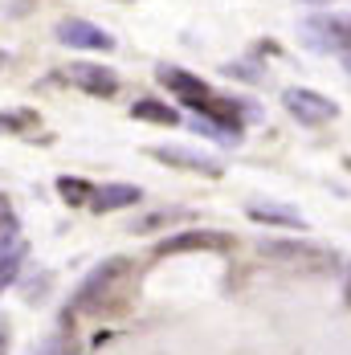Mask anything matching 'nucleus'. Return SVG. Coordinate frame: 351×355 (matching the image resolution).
<instances>
[{
  "mask_svg": "<svg viewBox=\"0 0 351 355\" xmlns=\"http://www.w3.org/2000/svg\"><path fill=\"white\" fill-rule=\"evenodd\" d=\"M37 355H78V347H74V331H70V319L62 322L41 347H37Z\"/></svg>",
  "mask_w": 351,
  "mask_h": 355,
  "instance_id": "nucleus-16",
  "label": "nucleus"
},
{
  "mask_svg": "<svg viewBox=\"0 0 351 355\" xmlns=\"http://www.w3.org/2000/svg\"><path fill=\"white\" fill-rule=\"evenodd\" d=\"M143 192L135 184H94L90 192V209L94 213H114V209H127V205H139Z\"/></svg>",
  "mask_w": 351,
  "mask_h": 355,
  "instance_id": "nucleus-10",
  "label": "nucleus"
},
{
  "mask_svg": "<svg viewBox=\"0 0 351 355\" xmlns=\"http://www.w3.org/2000/svg\"><path fill=\"white\" fill-rule=\"evenodd\" d=\"M249 216L270 220V225H286V229H307V216L290 205H278V200H249Z\"/></svg>",
  "mask_w": 351,
  "mask_h": 355,
  "instance_id": "nucleus-11",
  "label": "nucleus"
},
{
  "mask_svg": "<svg viewBox=\"0 0 351 355\" xmlns=\"http://www.w3.org/2000/svg\"><path fill=\"white\" fill-rule=\"evenodd\" d=\"M339 49H351V21L339 17Z\"/></svg>",
  "mask_w": 351,
  "mask_h": 355,
  "instance_id": "nucleus-18",
  "label": "nucleus"
},
{
  "mask_svg": "<svg viewBox=\"0 0 351 355\" xmlns=\"http://www.w3.org/2000/svg\"><path fill=\"white\" fill-rule=\"evenodd\" d=\"M151 155L160 159V164H168V168H184V172H196V176H221L225 168L209 159V155H196V151H188V147H151Z\"/></svg>",
  "mask_w": 351,
  "mask_h": 355,
  "instance_id": "nucleus-8",
  "label": "nucleus"
},
{
  "mask_svg": "<svg viewBox=\"0 0 351 355\" xmlns=\"http://www.w3.org/2000/svg\"><path fill=\"white\" fill-rule=\"evenodd\" d=\"M160 82H164L188 110H196V114H205V119H216L221 127H229V131L241 135L246 107L233 103V98H225V94H216L205 78H196V73H188V70H176V66H160Z\"/></svg>",
  "mask_w": 351,
  "mask_h": 355,
  "instance_id": "nucleus-1",
  "label": "nucleus"
},
{
  "mask_svg": "<svg viewBox=\"0 0 351 355\" xmlns=\"http://www.w3.org/2000/svg\"><path fill=\"white\" fill-rule=\"evenodd\" d=\"M311 4H331V0H311Z\"/></svg>",
  "mask_w": 351,
  "mask_h": 355,
  "instance_id": "nucleus-21",
  "label": "nucleus"
},
{
  "mask_svg": "<svg viewBox=\"0 0 351 355\" xmlns=\"http://www.w3.org/2000/svg\"><path fill=\"white\" fill-rule=\"evenodd\" d=\"M41 127L37 110H0V135H29Z\"/></svg>",
  "mask_w": 351,
  "mask_h": 355,
  "instance_id": "nucleus-14",
  "label": "nucleus"
},
{
  "mask_svg": "<svg viewBox=\"0 0 351 355\" xmlns=\"http://www.w3.org/2000/svg\"><path fill=\"white\" fill-rule=\"evenodd\" d=\"M298 37H302L307 49L331 53V49H339V17H307Z\"/></svg>",
  "mask_w": 351,
  "mask_h": 355,
  "instance_id": "nucleus-9",
  "label": "nucleus"
},
{
  "mask_svg": "<svg viewBox=\"0 0 351 355\" xmlns=\"http://www.w3.org/2000/svg\"><path fill=\"white\" fill-rule=\"evenodd\" d=\"M282 103H286V110H290L298 123H307V127H318V123L339 119V107H335L327 94H318V90H302V86H294V90L282 94Z\"/></svg>",
  "mask_w": 351,
  "mask_h": 355,
  "instance_id": "nucleus-5",
  "label": "nucleus"
},
{
  "mask_svg": "<svg viewBox=\"0 0 351 355\" xmlns=\"http://www.w3.org/2000/svg\"><path fill=\"white\" fill-rule=\"evenodd\" d=\"M58 41L62 45H70V49H114V37L103 33L99 25H90V21H62L58 25Z\"/></svg>",
  "mask_w": 351,
  "mask_h": 355,
  "instance_id": "nucleus-7",
  "label": "nucleus"
},
{
  "mask_svg": "<svg viewBox=\"0 0 351 355\" xmlns=\"http://www.w3.org/2000/svg\"><path fill=\"white\" fill-rule=\"evenodd\" d=\"M131 119H139V123H155V127H180V123H184L168 103H155V98H139V103L131 107Z\"/></svg>",
  "mask_w": 351,
  "mask_h": 355,
  "instance_id": "nucleus-12",
  "label": "nucleus"
},
{
  "mask_svg": "<svg viewBox=\"0 0 351 355\" xmlns=\"http://www.w3.org/2000/svg\"><path fill=\"white\" fill-rule=\"evenodd\" d=\"M237 249V237L233 233H221V229H184L168 241L155 245V261L160 257H176V253H229Z\"/></svg>",
  "mask_w": 351,
  "mask_h": 355,
  "instance_id": "nucleus-4",
  "label": "nucleus"
},
{
  "mask_svg": "<svg viewBox=\"0 0 351 355\" xmlns=\"http://www.w3.org/2000/svg\"><path fill=\"white\" fill-rule=\"evenodd\" d=\"M257 249H262L266 261H278L286 270H307V274L335 270V253L323 245H311V241H262Z\"/></svg>",
  "mask_w": 351,
  "mask_h": 355,
  "instance_id": "nucleus-3",
  "label": "nucleus"
},
{
  "mask_svg": "<svg viewBox=\"0 0 351 355\" xmlns=\"http://www.w3.org/2000/svg\"><path fill=\"white\" fill-rule=\"evenodd\" d=\"M66 78H70L78 90H86V94H94V98H114L119 94V73L106 70V66H99V62H74L70 70H66Z\"/></svg>",
  "mask_w": 351,
  "mask_h": 355,
  "instance_id": "nucleus-6",
  "label": "nucleus"
},
{
  "mask_svg": "<svg viewBox=\"0 0 351 355\" xmlns=\"http://www.w3.org/2000/svg\"><path fill=\"white\" fill-rule=\"evenodd\" d=\"M21 261H25V241H8V245L0 249V294L17 282Z\"/></svg>",
  "mask_w": 351,
  "mask_h": 355,
  "instance_id": "nucleus-13",
  "label": "nucleus"
},
{
  "mask_svg": "<svg viewBox=\"0 0 351 355\" xmlns=\"http://www.w3.org/2000/svg\"><path fill=\"white\" fill-rule=\"evenodd\" d=\"M0 66H4V53H0Z\"/></svg>",
  "mask_w": 351,
  "mask_h": 355,
  "instance_id": "nucleus-22",
  "label": "nucleus"
},
{
  "mask_svg": "<svg viewBox=\"0 0 351 355\" xmlns=\"http://www.w3.org/2000/svg\"><path fill=\"white\" fill-rule=\"evenodd\" d=\"M127 282H131V261H127V257H110V261H103V266L82 282V290L74 294V302H70L66 315H78V311H90V315L119 311Z\"/></svg>",
  "mask_w": 351,
  "mask_h": 355,
  "instance_id": "nucleus-2",
  "label": "nucleus"
},
{
  "mask_svg": "<svg viewBox=\"0 0 351 355\" xmlns=\"http://www.w3.org/2000/svg\"><path fill=\"white\" fill-rule=\"evenodd\" d=\"M17 241V216H12V200L0 192V245Z\"/></svg>",
  "mask_w": 351,
  "mask_h": 355,
  "instance_id": "nucleus-17",
  "label": "nucleus"
},
{
  "mask_svg": "<svg viewBox=\"0 0 351 355\" xmlns=\"http://www.w3.org/2000/svg\"><path fill=\"white\" fill-rule=\"evenodd\" d=\"M90 192H94V184H86V180L78 176H58V196L74 205V209H82V205H90Z\"/></svg>",
  "mask_w": 351,
  "mask_h": 355,
  "instance_id": "nucleus-15",
  "label": "nucleus"
},
{
  "mask_svg": "<svg viewBox=\"0 0 351 355\" xmlns=\"http://www.w3.org/2000/svg\"><path fill=\"white\" fill-rule=\"evenodd\" d=\"M0 355H8V322L0 319Z\"/></svg>",
  "mask_w": 351,
  "mask_h": 355,
  "instance_id": "nucleus-19",
  "label": "nucleus"
},
{
  "mask_svg": "<svg viewBox=\"0 0 351 355\" xmlns=\"http://www.w3.org/2000/svg\"><path fill=\"white\" fill-rule=\"evenodd\" d=\"M343 302L351 306V270H348V286H343Z\"/></svg>",
  "mask_w": 351,
  "mask_h": 355,
  "instance_id": "nucleus-20",
  "label": "nucleus"
}]
</instances>
